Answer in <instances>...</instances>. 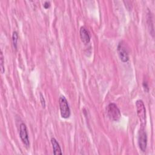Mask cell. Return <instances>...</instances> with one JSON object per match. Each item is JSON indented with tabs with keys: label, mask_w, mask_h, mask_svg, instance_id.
I'll return each mask as SVG.
<instances>
[{
	"label": "cell",
	"mask_w": 155,
	"mask_h": 155,
	"mask_svg": "<svg viewBox=\"0 0 155 155\" xmlns=\"http://www.w3.org/2000/svg\"><path fill=\"white\" fill-rule=\"evenodd\" d=\"M137 114L140 122V127L145 128L146 125V109L142 100H137L136 102Z\"/></svg>",
	"instance_id": "1"
},
{
	"label": "cell",
	"mask_w": 155,
	"mask_h": 155,
	"mask_svg": "<svg viewBox=\"0 0 155 155\" xmlns=\"http://www.w3.org/2000/svg\"><path fill=\"white\" fill-rule=\"evenodd\" d=\"M59 105L61 116L64 119H67L70 116V109L68 102L64 96H61L59 99Z\"/></svg>",
	"instance_id": "2"
},
{
	"label": "cell",
	"mask_w": 155,
	"mask_h": 155,
	"mask_svg": "<svg viewBox=\"0 0 155 155\" xmlns=\"http://www.w3.org/2000/svg\"><path fill=\"white\" fill-rule=\"evenodd\" d=\"M107 113L108 117L114 121H118L121 117V114L117 105L114 103H110L107 107Z\"/></svg>",
	"instance_id": "3"
},
{
	"label": "cell",
	"mask_w": 155,
	"mask_h": 155,
	"mask_svg": "<svg viewBox=\"0 0 155 155\" xmlns=\"http://www.w3.org/2000/svg\"><path fill=\"white\" fill-rule=\"evenodd\" d=\"M117 51L120 61L123 62H127L129 59V54L127 45L124 41H122L119 42Z\"/></svg>",
	"instance_id": "4"
},
{
	"label": "cell",
	"mask_w": 155,
	"mask_h": 155,
	"mask_svg": "<svg viewBox=\"0 0 155 155\" xmlns=\"http://www.w3.org/2000/svg\"><path fill=\"white\" fill-rule=\"evenodd\" d=\"M138 144L139 148L143 152L145 151L147 145V136L145 131V128H141L138 134Z\"/></svg>",
	"instance_id": "5"
},
{
	"label": "cell",
	"mask_w": 155,
	"mask_h": 155,
	"mask_svg": "<svg viewBox=\"0 0 155 155\" xmlns=\"http://www.w3.org/2000/svg\"><path fill=\"white\" fill-rule=\"evenodd\" d=\"M19 136L23 143L27 148L30 147V142L28 139V135L27 132V127L25 124L22 123L20 125V130H19Z\"/></svg>",
	"instance_id": "6"
},
{
	"label": "cell",
	"mask_w": 155,
	"mask_h": 155,
	"mask_svg": "<svg viewBox=\"0 0 155 155\" xmlns=\"http://www.w3.org/2000/svg\"><path fill=\"white\" fill-rule=\"evenodd\" d=\"M80 38L82 42L85 44H88L90 41V35L89 31L84 27H81L79 30Z\"/></svg>",
	"instance_id": "7"
},
{
	"label": "cell",
	"mask_w": 155,
	"mask_h": 155,
	"mask_svg": "<svg viewBox=\"0 0 155 155\" xmlns=\"http://www.w3.org/2000/svg\"><path fill=\"white\" fill-rule=\"evenodd\" d=\"M51 145H52V147H53V153L54 154H56V155L62 154V153L61 151V147L59 146V144L58 143V142L56 140V139L51 138Z\"/></svg>",
	"instance_id": "8"
},
{
	"label": "cell",
	"mask_w": 155,
	"mask_h": 155,
	"mask_svg": "<svg viewBox=\"0 0 155 155\" xmlns=\"http://www.w3.org/2000/svg\"><path fill=\"white\" fill-rule=\"evenodd\" d=\"M18 35L16 31H13V35H12V41L13 46L15 49L17 48V42H18Z\"/></svg>",
	"instance_id": "9"
},
{
	"label": "cell",
	"mask_w": 155,
	"mask_h": 155,
	"mask_svg": "<svg viewBox=\"0 0 155 155\" xmlns=\"http://www.w3.org/2000/svg\"><path fill=\"white\" fill-rule=\"evenodd\" d=\"M0 61H1V71L2 73H4L5 71V68H4V56L3 53L1 51V58H0Z\"/></svg>",
	"instance_id": "10"
},
{
	"label": "cell",
	"mask_w": 155,
	"mask_h": 155,
	"mask_svg": "<svg viewBox=\"0 0 155 155\" xmlns=\"http://www.w3.org/2000/svg\"><path fill=\"white\" fill-rule=\"evenodd\" d=\"M40 99H41V102L42 107L45 108V99L41 93H40Z\"/></svg>",
	"instance_id": "11"
},
{
	"label": "cell",
	"mask_w": 155,
	"mask_h": 155,
	"mask_svg": "<svg viewBox=\"0 0 155 155\" xmlns=\"http://www.w3.org/2000/svg\"><path fill=\"white\" fill-rule=\"evenodd\" d=\"M143 88H144V90L147 92L149 90V88H148V84L147 82H143Z\"/></svg>",
	"instance_id": "12"
},
{
	"label": "cell",
	"mask_w": 155,
	"mask_h": 155,
	"mask_svg": "<svg viewBox=\"0 0 155 155\" xmlns=\"http://www.w3.org/2000/svg\"><path fill=\"white\" fill-rule=\"evenodd\" d=\"M50 2H48V1H46L45 3H44V7L45 8H49L50 7Z\"/></svg>",
	"instance_id": "13"
}]
</instances>
